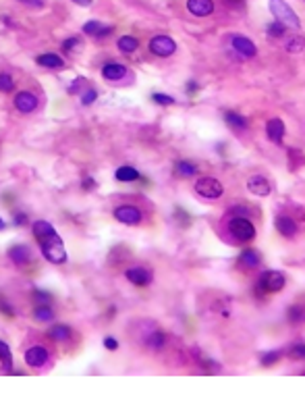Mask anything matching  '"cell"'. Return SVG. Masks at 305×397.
Here are the masks:
<instances>
[{
    "label": "cell",
    "instance_id": "obj_1",
    "mask_svg": "<svg viewBox=\"0 0 305 397\" xmlns=\"http://www.w3.org/2000/svg\"><path fill=\"white\" fill-rule=\"evenodd\" d=\"M37 244L42 248V256L48 262H52V264H64L67 262V250H64V244H62V239L58 237L56 231H52L46 237H40Z\"/></svg>",
    "mask_w": 305,
    "mask_h": 397
},
{
    "label": "cell",
    "instance_id": "obj_2",
    "mask_svg": "<svg viewBox=\"0 0 305 397\" xmlns=\"http://www.w3.org/2000/svg\"><path fill=\"white\" fill-rule=\"evenodd\" d=\"M287 285V279L282 273L278 271H266L261 273V277L257 279V285H255V295L257 297H266V293H278L285 289Z\"/></svg>",
    "mask_w": 305,
    "mask_h": 397
},
{
    "label": "cell",
    "instance_id": "obj_3",
    "mask_svg": "<svg viewBox=\"0 0 305 397\" xmlns=\"http://www.w3.org/2000/svg\"><path fill=\"white\" fill-rule=\"evenodd\" d=\"M270 13L276 17V21H280L282 25H287V27H293V29H299L301 25V21L297 17V13L285 3V0H270Z\"/></svg>",
    "mask_w": 305,
    "mask_h": 397
},
{
    "label": "cell",
    "instance_id": "obj_4",
    "mask_svg": "<svg viewBox=\"0 0 305 397\" xmlns=\"http://www.w3.org/2000/svg\"><path fill=\"white\" fill-rule=\"evenodd\" d=\"M228 231L231 235L237 239V241H251L255 237V227L251 220L243 218V216H235L231 218V223H228Z\"/></svg>",
    "mask_w": 305,
    "mask_h": 397
},
{
    "label": "cell",
    "instance_id": "obj_5",
    "mask_svg": "<svg viewBox=\"0 0 305 397\" xmlns=\"http://www.w3.org/2000/svg\"><path fill=\"white\" fill-rule=\"evenodd\" d=\"M195 193H200L206 200H216V197H220L224 193V187L214 177H200L195 181Z\"/></svg>",
    "mask_w": 305,
    "mask_h": 397
},
{
    "label": "cell",
    "instance_id": "obj_6",
    "mask_svg": "<svg viewBox=\"0 0 305 397\" xmlns=\"http://www.w3.org/2000/svg\"><path fill=\"white\" fill-rule=\"evenodd\" d=\"M174 50H177V44H174V40L168 38V36H154L149 40V52L154 56L166 58V56L174 54Z\"/></svg>",
    "mask_w": 305,
    "mask_h": 397
},
{
    "label": "cell",
    "instance_id": "obj_7",
    "mask_svg": "<svg viewBox=\"0 0 305 397\" xmlns=\"http://www.w3.org/2000/svg\"><path fill=\"white\" fill-rule=\"evenodd\" d=\"M112 216L123 225H139L141 218H143V212L137 208V206H131V204H123V206H117Z\"/></svg>",
    "mask_w": 305,
    "mask_h": 397
},
{
    "label": "cell",
    "instance_id": "obj_8",
    "mask_svg": "<svg viewBox=\"0 0 305 397\" xmlns=\"http://www.w3.org/2000/svg\"><path fill=\"white\" fill-rule=\"evenodd\" d=\"M13 104H15V108L19 110V113L29 115V113H33V110L37 108V96L31 94V92H27V90L17 92L15 98H13Z\"/></svg>",
    "mask_w": 305,
    "mask_h": 397
},
{
    "label": "cell",
    "instance_id": "obj_9",
    "mask_svg": "<svg viewBox=\"0 0 305 397\" xmlns=\"http://www.w3.org/2000/svg\"><path fill=\"white\" fill-rule=\"evenodd\" d=\"M25 364L31 366V368H42V366H46L50 354H48V349L44 347V345H33L25 351Z\"/></svg>",
    "mask_w": 305,
    "mask_h": 397
},
{
    "label": "cell",
    "instance_id": "obj_10",
    "mask_svg": "<svg viewBox=\"0 0 305 397\" xmlns=\"http://www.w3.org/2000/svg\"><path fill=\"white\" fill-rule=\"evenodd\" d=\"M125 277H127L129 283L137 285V287H145V285L151 283V273L147 269H143V267H131V269H127Z\"/></svg>",
    "mask_w": 305,
    "mask_h": 397
},
{
    "label": "cell",
    "instance_id": "obj_11",
    "mask_svg": "<svg viewBox=\"0 0 305 397\" xmlns=\"http://www.w3.org/2000/svg\"><path fill=\"white\" fill-rule=\"evenodd\" d=\"M231 44H233V48L241 54V56H255L257 54V48H255V44L249 40V38H243V36H233L231 38Z\"/></svg>",
    "mask_w": 305,
    "mask_h": 397
},
{
    "label": "cell",
    "instance_id": "obj_12",
    "mask_svg": "<svg viewBox=\"0 0 305 397\" xmlns=\"http://www.w3.org/2000/svg\"><path fill=\"white\" fill-rule=\"evenodd\" d=\"M247 189L255 195H270L272 191V185L270 181L264 177V175H251V177L247 179Z\"/></svg>",
    "mask_w": 305,
    "mask_h": 397
},
{
    "label": "cell",
    "instance_id": "obj_13",
    "mask_svg": "<svg viewBox=\"0 0 305 397\" xmlns=\"http://www.w3.org/2000/svg\"><path fill=\"white\" fill-rule=\"evenodd\" d=\"M9 260L17 267H23L31 260V250L25 246V244H17V246H11L9 248Z\"/></svg>",
    "mask_w": 305,
    "mask_h": 397
},
{
    "label": "cell",
    "instance_id": "obj_14",
    "mask_svg": "<svg viewBox=\"0 0 305 397\" xmlns=\"http://www.w3.org/2000/svg\"><path fill=\"white\" fill-rule=\"evenodd\" d=\"M187 11L195 17H208L214 13V0H187Z\"/></svg>",
    "mask_w": 305,
    "mask_h": 397
},
{
    "label": "cell",
    "instance_id": "obj_15",
    "mask_svg": "<svg viewBox=\"0 0 305 397\" xmlns=\"http://www.w3.org/2000/svg\"><path fill=\"white\" fill-rule=\"evenodd\" d=\"M127 75V67L123 62H106L102 67V77L108 81H121Z\"/></svg>",
    "mask_w": 305,
    "mask_h": 397
},
{
    "label": "cell",
    "instance_id": "obj_16",
    "mask_svg": "<svg viewBox=\"0 0 305 397\" xmlns=\"http://www.w3.org/2000/svg\"><path fill=\"white\" fill-rule=\"evenodd\" d=\"M112 31H115L112 25H102L100 21H96V19L87 21V23L83 25V34L92 36V38H106V36H110Z\"/></svg>",
    "mask_w": 305,
    "mask_h": 397
},
{
    "label": "cell",
    "instance_id": "obj_17",
    "mask_svg": "<svg viewBox=\"0 0 305 397\" xmlns=\"http://www.w3.org/2000/svg\"><path fill=\"white\" fill-rule=\"evenodd\" d=\"M274 227H276V231L282 235V237H295L297 235V223L293 218H289V216H276V220H274Z\"/></svg>",
    "mask_w": 305,
    "mask_h": 397
},
{
    "label": "cell",
    "instance_id": "obj_18",
    "mask_svg": "<svg viewBox=\"0 0 305 397\" xmlns=\"http://www.w3.org/2000/svg\"><path fill=\"white\" fill-rule=\"evenodd\" d=\"M237 264H239L241 269H257L259 264H261V256H259V252H257V250L247 248V250H243V252H241V256H239Z\"/></svg>",
    "mask_w": 305,
    "mask_h": 397
},
{
    "label": "cell",
    "instance_id": "obj_19",
    "mask_svg": "<svg viewBox=\"0 0 305 397\" xmlns=\"http://www.w3.org/2000/svg\"><path fill=\"white\" fill-rule=\"evenodd\" d=\"M285 131H287V127H285V123H282L280 119H270L268 125H266V134H268L270 142H274V144H280L282 142V138H285Z\"/></svg>",
    "mask_w": 305,
    "mask_h": 397
},
{
    "label": "cell",
    "instance_id": "obj_20",
    "mask_svg": "<svg viewBox=\"0 0 305 397\" xmlns=\"http://www.w3.org/2000/svg\"><path fill=\"white\" fill-rule=\"evenodd\" d=\"M35 62L40 64V67H46V69H54V71H58V69H64V60L58 56V54H54V52H46V54H40L37 58H35Z\"/></svg>",
    "mask_w": 305,
    "mask_h": 397
},
{
    "label": "cell",
    "instance_id": "obj_21",
    "mask_svg": "<svg viewBox=\"0 0 305 397\" xmlns=\"http://www.w3.org/2000/svg\"><path fill=\"white\" fill-rule=\"evenodd\" d=\"M224 121H226V125L233 127L235 131H245V129L249 127L247 117L235 113V110H226V113H224Z\"/></svg>",
    "mask_w": 305,
    "mask_h": 397
},
{
    "label": "cell",
    "instance_id": "obj_22",
    "mask_svg": "<svg viewBox=\"0 0 305 397\" xmlns=\"http://www.w3.org/2000/svg\"><path fill=\"white\" fill-rule=\"evenodd\" d=\"M115 177H117V181H121V183H133V181L139 179V173H137L135 167L125 164V167H119V169H117Z\"/></svg>",
    "mask_w": 305,
    "mask_h": 397
},
{
    "label": "cell",
    "instance_id": "obj_23",
    "mask_svg": "<svg viewBox=\"0 0 305 397\" xmlns=\"http://www.w3.org/2000/svg\"><path fill=\"white\" fill-rule=\"evenodd\" d=\"M48 339H52V341H67L69 337H71V326L69 324H52L50 328H48Z\"/></svg>",
    "mask_w": 305,
    "mask_h": 397
},
{
    "label": "cell",
    "instance_id": "obj_24",
    "mask_svg": "<svg viewBox=\"0 0 305 397\" xmlns=\"http://www.w3.org/2000/svg\"><path fill=\"white\" fill-rule=\"evenodd\" d=\"M117 44H119V50L125 52V54H131V52H135L139 48V40L133 38V36H121Z\"/></svg>",
    "mask_w": 305,
    "mask_h": 397
},
{
    "label": "cell",
    "instance_id": "obj_25",
    "mask_svg": "<svg viewBox=\"0 0 305 397\" xmlns=\"http://www.w3.org/2000/svg\"><path fill=\"white\" fill-rule=\"evenodd\" d=\"M33 318L37 322H50V320H54V310L48 304H40L33 308Z\"/></svg>",
    "mask_w": 305,
    "mask_h": 397
},
{
    "label": "cell",
    "instance_id": "obj_26",
    "mask_svg": "<svg viewBox=\"0 0 305 397\" xmlns=\"http://www.w3.org/2000/svg\"><path fill=\"white\" fill-rule=\"evenodd\" d=\"M164 343H166V335L162 333L160 328L151 330V333L145 337V345H147L149 349H162V347H164Z\"/></svg>",
    "mask_w": 305,
    "mask_h": 397
},
{
    "label": "cell",
    "instance_id": "obj_27",
    "mask_svg": "<svg viewBox=\"0 0 305 397\" xmlns=\"http://www.w3.org/2000/svg\"><path fill=\"white\" fill-rule=\"evenodd\" d=\"M174 171H177L179 177L187 179V177H193V175H198V164H193L189 160H179L177 167H174Z\"/></svg>",
    "mask_w": 305,
    "mask_h": 397
},
{
    "label": "cell",
    "instance_id": "obj_28",
    "mask_svg": "<svg viewBox=\"0 0 305 397\" xmlns=\"http://www.w3.org/2000/svg\"><path fill=\"white\" fill-rule=\"evenodd\" d=\"M0 362H3V366H5L7 372L13 370V351H11V347L3 339H0Z\"/></svg>",
    "mask_w": 305,
    "mask_h": 397
},
{
    "label": "cell",
    "instance_id": "obj_29",
    "mask_svg": "<svg viewBox=\"0 0 305 397\" xmlns=\"http://www.w3.org/2000/svg\"><path fill=\"white\" fill-rule=\"evenodd\" d=\"M287 318H289V322H293V324L305 322V306H299V304L291 306L289 310H287Z\"/></svg>",
    "mask_w": 305,
    "mask_h": 397
},
{
    "label": "cell",
    "instance_id": "obj_30",
    "mask_svg": "<svg viewBox=\"0 0 305 397\" xmlns=\"http://www.w3.org/2000/svg\"><path fill=\"white\" fill-rule=\"evenodd\" d=\"M52 231H56L48 220H35L33 223V237L35 239H40V237H46V235H50Z\"/></svg>",
    "mask_w": 305,
    "mask_h": 397
},
{
    "label": "cell",
    "instance_id": "obj_31",
    "mask_svg": "<svg viewBox=\"0 0 305 397\" xmlns=\"http://www.w3.org/2000/svg\"><path fill=\"white\" fill-rule=\"evenodd\" d=\"M301 164H305L303 152L297 150V148H289V169H291V171H297Z\"/></svg>",
    "mask_w": 305,
    "mask_h": 397
},
{
    "label": "cell",
    "instance_id": "obj_32",
    "mask_svg": "<svg viewBox=\"0 0 305 397\" xmlns=\"http://www.w3.org/2000/svg\"><path fill=\"white\" fill-rule=\"evenodd\" d=\"M287 50L297 54V52H305V38L303 36H295L287 42Z\"/></svg>",
    "mask_w": 305,
    "mask_h": 397
},
{
    "label": "cell",
    "instance_id": "obj_33",
    "mask_svg": "<svg viewBox=\"0 0 305 397\" xmlns=\"http://www.w3.org/2000/svg\"><path fill=\"white\" fill-rule=\"evenodd\" d=\"M282 358V351L280 349H272V351H266L264 356H261V366H266V368H270V366H274L278 360Z\"/></svg>",
    "mask_w": 305,
    "mask_h": 397
},
{
    "label": "cell",
    "instance_id": "obj_34",
    "mask_svg": "<svg viewBox=\"0 0 305 397\" xmlns=\"http://www.w3.org/2000/svg\"><path fill=\"white\" fill-rule=\"evenodd\" d=\"M266 31L272 36V38H282L287 34V25H282L280 21H274V23H268L266 25Z\"/></svg>",
    "mask_w": 305,
    "mask_h": 397
},
{
    "label": "cell",
    "instance_id": "obj_35",
    "mask_svg": "<svg viewBox=\"0 0 305 397\" xmlns=\"http://www.w3.org/2000/svg\"><path fill=\"white\" fill-rule=\"evenodd\" d=\"M98 100V90L96 87H87L85 92H81V104L83 106H92Z\"/></svg>",
    "mask_w": 305,
    "mask_h": 397
},
{
    "label": "cell",
    "instance_id": "obj_36",
    "mask_svg": "<svg viewBox=\"0 0 305 397\" xmlns=\"http://www.w3.org/2000/svg\"><path fill=\"white\" fill-rule=\"evenodd\" d=\"M15 90V79L9 73H0V92H13Z\"/></svg>",
    "mask_w": 305,
    "mask_h": 397
},
{
    "label": "cell",
    "instance_id": "obj_37",
    "mask_svg": "<svg viewBox=\"0 0 305 397\" xmlns=\"http://www.w3.org/2000/svg\"><path fill=\"white\" fill-rule=\"evenodd\" d=\"M289 356L293 360H305V343H293L291 349H289Z\"/></svg>",
    "mask_w": 305,
    "mask_h": 397
},
{
    "label": "cell",
    "instance_id": "obj_38",
    "mask_svg": "<svg viewBox=\"0 0 305 397\" xmlns=\"http://www.w3.org/2000/svg\"><path fill=\"white\" fill-rule=\"evenodd\" d=\"M31 297H33L35 302H40V304H48V302H52V293L46 291V289H33V291H31Z\"/></svg>",
    "mask_w": 305,
    "mask_h": 397
},
{
    "label": "cell",
    "instance_id": "obj_39",
    "mask_svg": "<svg viewBox=\"0 0 305 397\" xmlns=\"http://www.w3.org/2000/svg\"><path fill=\"white\" fill-rule=\"evenodd\" d=\"M174 220L181 225V227H189V223H191V218H189V212L187 210H183V208H177L174 210Z\"/></svg>",
    "mask_w": 305,
    "mask_h": 397
},
{
    "label": "cell",
    "instance_id": "obj_40",
    "mask_svg": "<svg viewBox=\"0 0 305 397\" xmlns=\"http://www.w3.org/2000/svg\"><path fill=\"white\" fill-rule=\"evenodd\" d=\"M0 314H5L7 318H15V308L9 304L7 297H0Z\"/></svg>",
    "mask_w": 305,
    "mask_h": 397
},
{
    "label": "cell",
    "instance_id": "obj_41",
    "mask_svg": "<svg viewBox=\"0 0 305 397\" xmlns=\"http://www.w3.org/2000/svg\"><path fill=\"white\" fill-rule=\"evenodd\" d=\"M151 100H154L156 104H160V106H170V104H174V98L172 96H166V94H151Z\"/></svg>",
    "mask_w": 305,
    "mask_h": 397
},
{
    "label": "cell",
    "instance_id": "obj_42",
    "mask_svg": "<svg viewBox=\"0 0 305 397\" xmlns=\"http://www.w3.org/2000/svg\"><path fill=\"white\" fill-rule=\"evenodd\" d=\"M85 83H87V79H85V77H75V79H73V83L69 85V90H67V92H69V94H77V92L81 90V87H85Z\"/></svg>",
    "mask_w": 305,
    "mask_h": 397
},
{
    "label": "cell",
    "instance_id": "obj_43",
    "mask_svg": "<svg viewBox=\"0 0 305 397\" xmlns=\"http://www.w3.org/2000/svg\"><path fill=\"white\" fill-rule=\"evenodd\" d=\"M13 225H15V227H23V225H27V214H25V212H15V214H13Z\"/></svg>",
    "mask_w": 305,
    "mask_h": 397
},
{
    "label": "cell",
    "instance_id": "obj_44",
    "mask_svg": "<svg viewBox=\"0 0 305 397\" xmlns=\"http://www.w3.org/2000/svg\"><path fill=\"white\" fill-rule=\"evenodd\" d=\"M77 46H79V38H69V40L62 42V50H64V52H71V50L77 48Z\"/></svg>",
    "mask_w": 305,
    "mask_h": 397
},
{
    "label": "cell",
    "instance_id": "obj_45",
    "mask_svg": "<svg viewBox=\"0 0 305 397\" xmlns=\"http://www.w3.org/2000/svg\"><path fill=\"white\" fill-rule=\"evenodd\" d=\"M104 347H106L108 351H115V349H119V341H117L115 337H106V339H104Z\"/></svg>",
    "mask_w": 305,
    "mask_h": 397
},
{
    "label": "cell",
    "instance_id": "obj_46",
    "mask_svg": "<svg viewBox=\"0 0 305 397\" xmlns=\"http://www.w3.org/2000/svg\"><path fill=\"white\" fill-rule=\"evenodd\" d=\"M19 3H23V5H27V7H33V9H44L46 0H19Z\"/></svg>",
    "mask_w": 305,
    "mask_h": 397
},
{
    "label": "cell",
    "instance_id": "obj_47",
    "mask_svg": "<svg viewBox=\"0 0 305 397\" xmlns=\"http://www.w3.org/2000/svg\"><path fill=\"white\" fill-rule=\"evenodd\" d=\"M96 187V181H94V177H85L83 181H81V189H85V191H92Z\"/></svg>",
    "mask_w": 305,
    "mask_h": 397
},
{
    "label": "cell",
    "instance_id": "obj_48",
    "mask_svg": "<svg viewBox=\"0 0 305 397\" xmlns=\"http://www.w3.org/2000/svg\"><path fill=\"white\" fill-rule=\"evenodd\" d=\"M198 90H200V83H198V81H189V83H187V94H189V96H193Z\"/></svg>",
    "mask_w": 305,
    "mask_h": 397
},
{
    "label": "cell",
    "instance_id": "obj_49",
    "mask_svg": "<svg viewBox=\"0 0 305 397\" xmlns=\"http://www.w3.org/2000/svg\"><path fill=\"white\" fill-rule=\"evenodd\" d=\"M73 3L79 7H92V0H73Z\"/></svg>",
    "mask_w": 305,
    "mask_h": 397
},
{
    "label": "cell",
    "instance_id": "obj_50",
    "mask_svg": "<svg viewBox=\"0 0 305 397\" xmlns=\"http://www.w3.org/2000/svg\"><path fill=\"white\" fill-rule=\"evenodd\" d=\"M5 229H7V223H5L3 218H0V231H5Z\"/></svg>",
    "mask_w": 305,
    "mask_h": 397
}]
</instances>
